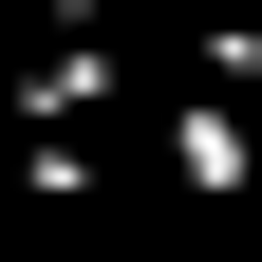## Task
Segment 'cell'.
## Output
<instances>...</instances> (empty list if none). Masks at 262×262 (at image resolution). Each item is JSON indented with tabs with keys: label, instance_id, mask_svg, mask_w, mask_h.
<instances>
[{
	"label": "cell",
	"instance_id": "3",
	"mask_svg": "<svg viewBox=\"0 0 262 262\" xmlns=\"http://www.w3.org/2000/svg\"><path fill=\"white\" fill-rule=\"evenodd\" d=\"M19 19H38V0H0V56H19Z\"/></svg>",
	"mask_w": 262,
	"mask_h": 262
},
{
	"label": "cell",
	"instance_id": "2",
	"mask_svg": "<svg viewBox=\"0 0 262 262\" xmlns=\"http://www.w3.org/2000/svg\"><path fill=\"white\" fill-rule=\"evenodd\" d=\"M38 19H56V38H94V19H113V0H38Z\"/></svg>",
	"mask_w": 262,
	"mask_h": 262
},
{
	"label": "cell",
	"instance_id": "1",
	"mask_svg": "<svg viewBox=\"0 0 262 262\" xmlns=\"http://www.w3.org/2000/svg\"><path fill=\"white\" fill-rule=\"evenodd\" d=\"M169 187H187V206H244V187H262L244 94H169Z\"/></svg>",
	"mask_w": 262,
	"mask_h": 262
}]
</instances>
